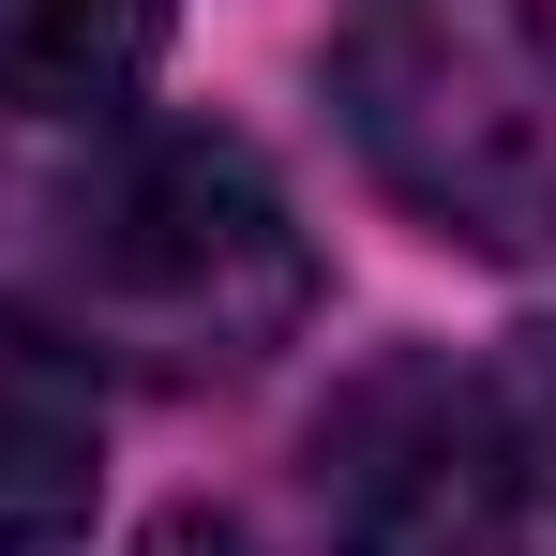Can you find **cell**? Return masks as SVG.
<instances>
[{"label": "cell", "mask_w": 556, "mask_h": 556, "mask_svg": "<svg viewBox=\"0 0 556 556\" xmlns=\"http://www.w3.org/2000/svg\"><path fill=\"white\" fill-rule=\"evenodd\" d=\"M61 301L105 362L211 391V376H256L271 346H301L316 316V241L286 181L211 136V121H151L121 136L91 181H61Z\"/></svg>", "instance_id": "1"}, {"label": "cell", "mask_w": 556, "mask_h": 556, "mask_svg": "<svg viewBox=\"0 0 556 556\" xmlns=\"http://www.w3.org/2000/svg\"><path fill=\"white\" fill-rule=\"evenodd\" d=\"M331 105L437 241L556 256V0H346Z\"/></svg>", "instance_id": "2"}, {"label": "cell", "mask_w": 556, "mask_h": 556, "mask_svg": "<svg viewBox=\"0 0 556 556\" xmlns=\"http://www.w3.org/2000/svg\"><path fill=\"white\" fill-rule=\"evenodd\" d=\"M331 556H542L527 421L496 362H376L316 421Z\"/></svg>", "instance_id": "3"}, {"label": "cell", "mask_w": 556, "mask_h": 556, "mask_svg": "<svg viewBox=\"0 0 556 556\" xmlns=\"http://www.w3.org/2000/svg\"><path fill=\"white\" fill-rule=\"evenodd\" d=\"M105 496V406L91 362L0 301V556H76Z\"/></svg>", "instance_id": "4"}, {"label": "cell", "mask_w": 556, "mask_h": 556, "mask_svg": "<svg viewBox=\"0 0 556 556\" xmlns=\"http://www.w3.org/2000/svg\"><path fill=\"white\" fill-rule=\"evenodd\" d=\"M166 61V0H0V105L30 121H105Z\"/></svg>", "instance_id": "5"}, {"label": "cell", "mask_w": 556, "mask_h": 556, "mask_svg": "<svg viewBox=\"0 0 556 556\" xmlns=\"http://www.w3.org/2000/svg\"><path fill=\"white\" fill-rule=\"evenodd\" d=\"M496 376H511V421H527V496H542V556H556V331H527Z\"/></svg>", "instance_id": "6"}, {"label": "cell", "mask_w": 556, "mask_h": 556, "mask_svg": "<svg viewBox=\"0 0 556 556\" xmlns=\"http://www.w3.org/2000/svg\"><path fill=\"white\" fill-rule=\"evenodd\" d=\"M136 556H256V542H241L226 511H166V527H151V542H136Z\"/></svg>", "instance_id": "7"}]
</instances>
